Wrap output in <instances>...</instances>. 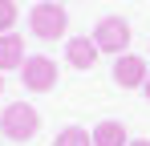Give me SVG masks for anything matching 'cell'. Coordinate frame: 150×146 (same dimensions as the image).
I'll use <instances>...</instances> for the list:
<instances>
[{"label":"cell","mask_w":150,"mask_h":146,"mask_svg":"<svg viewBox=\"0 0 150 146\" xmlns=\"http://www.w3.org/2000/svg\"><path fill=\"white\" fill-rule=\"evenodd\" d=\"M28 33L37 41H65L69 33V12L57 4V0H41L28 8Z\"/></svg>","instance_id":"1"},{"label":"cell","mask_w":150,"mask_h":146,"mask_svg":"<svg viewBox=\"0 0 150 146\" xmlns=\"http://www.w3.org/2000/svg\"><path fill=\"white\" fill-rule=\"evenodd\" d=\"M0 134L8 138V142H33L37 134H41V114L28 106V101H12V106H4V114H0Z\"/></svg>","instance_id":"2"},{"label":"cell","mask_w":150,"mask_h":146,"mask_svg":"<svg viewBox=\"0 0 150 146\" xmlns=\"http://www.w3.org/2000/svg\"><path fill=\"white\" fill-rule=\"evenodd\" d=\"M93 41H98L101 53H110V57H122V53H130V41H134V28H130V21L126 16H101L98 28L89 33Z\"/></svg>","instance_id":"3"},{"label":"cell","mask_w":150,"mask_h":146,"mask_svg":"<svg viewBox=\"0 0 150 146\" xmlns=\"http://www.w3.org/2000/svg\"><path fill=\"white\" fill-rule=\"evenodd\" d=\"M21 85H25L28 94H49V89H57V61L45 57V53L25 57V65H21Z\"/></svg>","instance_id":"4"},{"label":"cell","mask_w":150,"mask_h":146,"mask_svg":"<svg viewBox=\"0 0 150 146\" xmlns=\"http://www.w3.org/2000/svg\"><path fill=\"white\" fill-rule=\"evenodd\" d=\"M114 85L118 89H142V81H146V57H138V53H122V57H114Z\"/></svg>","instance_id":"5"},{"label":"cell","mask_w":150,"mask_h":146,"mask_svg":"<svg viewBox=\"0 0 150 146\" xmlns=\"http://www.w3.org/2000/svg\"><path fill=\"white\" fill-rule=\"evenodd\" d=\"M98 57H101V49H98L93 37H69V41H65V61H69L73 69H81V73L93 69Z\"/></svg>","instance_id":"6"},{"label":"cell","mask_w":150,"mask_h":146,"mask_svg":"<svg viewBox=\"0 0 150 146\" xmlns=\"http://www.w3.org/2000/svg\"><path fill=\"white\" fill-rule=\"evenodd\" d=\"M25 41L16 37V33H0V73H8V69H21L25 65Z\"/></svg>","instance_id":"7"},{"label":"cell","mask_w":150,"mask_h":146,"mask_svg":"<svg viewBox=\"0 0 150 146\" xmlns=\"http://www.w3.org/2000/svg\"><path fill=\"white\" fill-rule=\"evenodd\" d=\"M89 134H93V146H126V142H130L126 126H122V122H114V118L98 122V126H93Z\"/></svg>","instance_id":"8"},{"label":"cell","mask_w":150,"mask_h":146,"mask_svg":"<svg viewBox=\"0 0 150 146\" xmlns=\"http://www.w3.org/2000/svg\"><path fill=\"white\" fill-rule=\"evenodd\" d=\"M53 146H93V134H89L85 126H65V130L53 138Z\"/></svg>","instance_id":"9"},{"label":"cell","mask_w":150,"mask_h":146,"mask_svg":"<svg viewBox=\"0 0 150 146\" xmlns=\"http://www.w3.org/2000/svg\"><path fill=\"white\" fill-rule=\"evenodd\" d=\"M16 21H21V4L16 0H0V33H12Z\"/></svg>","instance_id":"10"},{"label":"cell","mask_w":150,"mask_h":146,"mask_svg":"<svg viewBox=\"0 0 150 146\" xmlns=\"http://www.w3.org/2000/svg\"><path fill=\"white\" fill-rule=\"evenodd\" d=\"M126 146H150V138H134V142H126Z\"/></svg>","instance_id":"11"},{"label":"cell","mask_w":150,"mask_h":146,"mask_svg":"<svg viewBox=\"0 0 150 146\" xmlns=\"http://www.w3.org/2000/svg\"><path fill=\"white\" fill-rule=\"evenodd\" d=\"M142 94H146V101H150V73H146V81H142Z\"/></svg>","instance_id":"12"},{"label":"cell","mask_w":150,"mask_h":146,"mask_svg":"<svg viewBox=\"0 0 150 146\" xmlns=\"http://www.w3.org/2000/svg\"><path fill=\"white\" fill-rule=\"evenodd\" d=\"M0 94H4V73H0Z\"/></svg>","instance_id":"13"},{"label":"cell","mask_w":150,"mask_h":146,"mask_svg":"<svg viewBox=\"0 0 150 146\" xmlns=\"http://www.w3.org/2000/svg\"><path fill=\"white\" fill-rule=\"evenodd\" d=\"M57 4H65V0H57Z\"/></svg>","instance_id":"14"}]
</instances>
